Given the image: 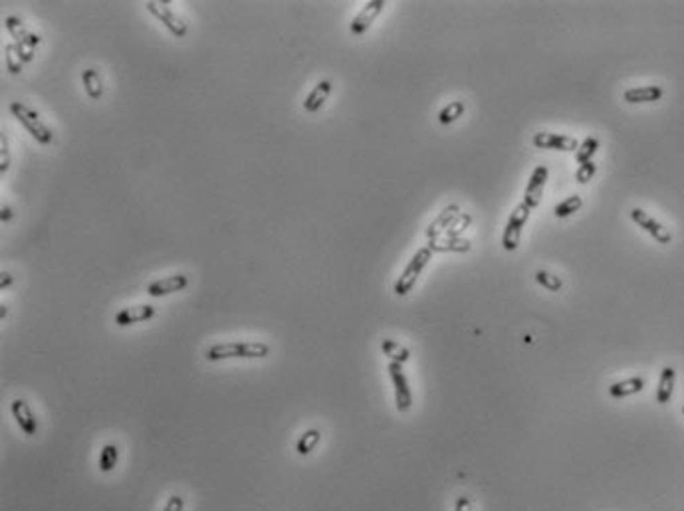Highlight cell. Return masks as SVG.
<instances>
[{
	"label": "cell",
	"mask_w": 684,
	"mask_h": 511,
	"mask_svg": "<svg viewBox=\"0 0 684 511\" xmlns=\"http://www.w3.org/2000/svg\"><path fill=\"white\" fill-rule=\"evenodd\" d=\"M599 149V139L597 137H587L583 139L580 143V149L575 151V161L583 165V162H589L593 159V155L597 153Z\"/></svg>",
	"instance_id": "cell-27"
},
{
	"label": "cell",
	"mask_w": 684,
	"mask_h": 511,
	"mask_svg": "<svg viewBox=\"0 0 684 511\" xmlns=\"http://www.w3.org/2000/svg\"><path fill=\"white\" fill-rule=\"evenodd\" d=\"M145 8H147L149 12L155 16L159 22H163L165 28L169 30L175 38H185V36H187V32H189L187 22H183V20H181V18L169 8V2L149 0L147 4H145Z\"/></svg>",
	"instance_id": "cell-6"
},
{
	"label": "cell",
	"mask_w": 684,
	"mask_h": 511,
	"mask_svg": "<svg viewBox=\"0 0 684 511\" xmlns=\"http://www.w3.org/2000/svg\"><path fill=\"white\" fill-rule=\"evenodd\" d=\"M4 26H6V30L10 32V36H12V38L16 40V44L24 42L30 34H32V32H30V30L24 26V22H22L18 16H6V20H4Z\"/></svg>",
	"instance_id": "cell-26"
},
{
	"label": "cell",
	"mask_w": 684,
	"mask_h": 511,
	"mask_svg": "<svg viewBox=\"0 0 684 511\" xmlns=\"http://www.w3.org/2000/svg\"><path fill=\"white\" fill-rule=\"evenodd\" d=\"M470 224H472V216H470L468 212H461V214L454 219V222L448 226V230L445 232V236L446 238H462V232H466V228H470Z\"/></svg>",
	"instance_id": "cell-28"
},
{
	"label": "cell",
	"mask_w": 684,
	"mask_h": 511,
	"mask_svg": "<svg viewBox=\"0 0 684 511\" xmlns=\"http://www.w3.org/2000/svg\"><path fill=\"white\" fill-rule=\"evenodd\" d=\"M535 281H537L542 288H546L548 292H560V290L564 288V279L560 278V276H553V274L546 272V270L535 272Z\"/></svg>",
	"instance_id": "cell-30"
},
{
	"label": "cell",
	"mask_w": 684,
	"mask_h": 511,
	"mask_svg": "<svg viewBox=\"0 0 684 511\" xmlns=\"http://www.w3.org/2000/svg\"><path fill=\"white\" fill-rule=\"evenodd\" d=\"M10 412H12V416H15L18 428H20L26 436L38 434V420H36V414L32 412L30 405L24 400V398H15V400L10 402Z\"/></svg>",
	"instance_id": "cell-11"
},
{
	"label": "cell",
	"mask_w": 684,
	"mask_h": 511,
	"mask_svg": "<svg viewBox=\"0 0 684 511\" xmlns=\"http://www.w3.org/2000/svg\"><path fill=\"white\" fill-rule=\"evenodd\" d=\"M595 173H597V165H595L593 161L583 162V165L577 167V171H575V180H577L580 185H587V183L595 176Z\"/></svg>",
	"instance_id": "cell-31"
},
{
	"label": "cell",
	"mask_w": 684,
	"mask_h": 511,
	"mask_svg": "<svg viewBox=\"0 0 684 511\" xmlns=\"http://www.w3.org/2000/svg\"><path fill=\"white\" fill-rule=\"evenodd\" d=\"M331 89H333V84H331L329 80H322V82H317V84L313 86L312 91L308 93V97L304 100V109H306L308 113H315V111H320V109L324 107V103L327 102V97H329Z\"/></svg>",
	"instance_id": "cell-15"
},
{
	"label": "cell",
	"mask_w": 684,
	"mask_h": 511,
	"mask_svg": "<svg viewBox=\"0 0 684 511\" xmlns=\"http://www.w3.org/2000/svg\"><path fill=\"white\" fill-rule=\"evenodd\" d=\"M431 258H432V252L429 246L416 250L415 254H413V258H411L409 263H407V268L403 270V274L399 276V279L395 281V288H393L395 295L405 297L407 293L415 288L416 279H418V276L423 274V270L427 268V263L431 262Z\"/></svg>",
	"instance_id": "cell-3"
},
{
	"label": "cell",
	"mask_w": 684,
	"mask_h": 511,
	"mask_svg": "<svg viewBox=\"0 0 684 511\" xmlns=\"http://www.w3.org/2000/svg\"><path fill=\"white\" fill-rule=\"evenodd\" d=\"M387 373L391 377V382H393V391H395V407L399 412H409L411 407H413V393H411V387H409V380H407V375L403 371L401 363H389L387 365Z\"/></svg>",
	"instance_id": "cell-5"
},
{
	"label": "cell",
	"mask_w": 684,
	"mask_h": 511,
	"mask_svg": "<svg viewBox=\"0 0 684 511\" xmlns=\"http://www.w3.org/2000/svg\"><path fill=\"white\" fill-rule=\"evenodd\" d=\"M82 82H84V89H86L89 100H100L104 95V82H102V75L95 68L84 70Z\"/></svg>",
	"instance_id": "cell-20"
},
{
	"label": "cell",
	"mask_w": 684,
	"mask_h": 511,
	"mask_svg": "<svg viewBox=\"0 0 684 511\" xmlns=\"http://www.w3.org/2000/svg\"><path fill=\"white\" fill-rule=\"evenodd\" d=\"M548 176H550V171H548L546 165L535 167L534 173L530 175V180L526 185V192H524V201L521 203L530 206L532 210L542 203V194H544V189H546Z\"/></svg>",
	"instance_id": "cell-10"
},
{
	"label": "cell",
	"mask_w": 684,
	"mask_h": 511,
	"mask_svg": "<svg viewBox=\"0 0 684 511\" xmlns=\"http://www.w3.org/2000/svg\"><path fill=\"white\" fill-rule=\"evenodd\" d=\"M268 355L270 347L262 341H228L208 347L205 359L210 363H216L226 359H266Z\"/></svg>",
	"instance_id": "cell-1"
},
{
	"label": "cell",
	"mask_w": 684,
	"mask_h": 511,
	"mask_svg": "<svg viewBox=\"0 0 684 511\" xmlns=\"http://www.w3.org/2000/svg\"><path fill=\"white\" fill-rule=\"evenodd\" d=\"M530 212H532V208L528 205H524V203L514 206L510 219L506 222L504 232H502V246H504L506 252H514V250L520 246L521 230H524L526 222L530 219Z\"/></svg>",
	"instance_id": "cell-4"
},
{
	"label": "cell",
	"mask_w": 684,
	"mask_h": 511,
	"mask_svg": "<svg viewBox=\"0 0 684 511\" xmlns=\"http://www.w3.org/2000/svg\"><path fill=\"white\" fill-rule=\"evenodd\" d=\"M381 351H383V355L385 357H389L393 363H407L409 359H411V351L407 349V347H403L401 343H397V341H393V339H383L381 341Z\"/></svg>",
	"instance_id": "cell-21"
},
{
	"label": "cell",
	"mask_w": 684,
	"mask_h": 511,
	"mask_svg": "<svg viewBox=\"0 0 684 511\" xmlns=\"http://www.w3.org/2000/svg\"><path fill=\"white\" fill-rule=\"evenodd\" d=\"M665 95L660 86H640V88H631L623 93V100L627 103H653L658 102Z\"/></svg>",
	"instance_id": "cell-16"
},
{
	"label": "cell",
	"mask_w": 684,
	"mask_h": 511,
	"mask_svg": "<svg viewBox=\"0 0 684 511\" xmlns=\"http://www.w3.org/2000/svg\"><path fill=\"white\" fill-rule=\"evenodd\" d=\"M10 113L26 127V131L40 143V145H50L54 135L50 131V127L46 125L44 121L40 119L38 111H34L32 107H28L26 103L12 102L10 103Z\"/></svg>",
	"instance_id": "cell-2"
},
{
	"label": "cell",
	"mask_w": 684,
	"mask_h": 511,
	"mask_svg": "<svg viewBox=\"0 0 684 511\" xmlns=\"http://www.w3.org/2000/svg\"><path fill=\"white\" fill-rule=\"evenodd\" d=\"M532 143H534L537 149H551V151H564V153H571V151H577V149H580L577 139H573V137H569V135L550 133V131L535 133Z\"/></svg>",
	"instance_id": "cell-9"
},
{
	"label": "cell",
	"mask_w": 684,
	"mask_h": 511,
	"mask_svg": "<svg viewBox=\"0 0 684 511\" xmlns=\"http://www.w3.org/2000/svg\"><path fill=\"white\" fill-rule=\"evenodd\" d=\"M581 206H583V198H581L580 194H571V196L564 198L560 205L553 208V214L557 219H569V216H573L580 210Z\"/></svg>",
	"instance_id": "cell-24"
},
{
	"label": "cell",
	"mask_w": 684,
	"mask_h": 511,
	"mask_svg": "<svg viewBox=\"0 0 684 511\" xmlns=\"http://www.w3.org/2000/svg\"><path fill=\"white\" fill-rule=\"evenodd\" d=\"M461 214V206L459 205H448L446 208H443V212L432 220L427 228V238L432 240V238H441V234H445L448 230V226L454 222V219Z\"/></svg>",
	"instance_id": "cell-14"
},
{
	"label": "cell",
	"mask_w": 684,
	"mask_h": 511,
	"mask_svg": "<svg viewBox=\"0 0 684 511\" xmlns=\"http://www.w3.org/2000/svg\"><path fill=\"white\" fill-rule=\"evenodd\" d=\"M674 382H676V371L672 366H665L658 377V387H656V402L667 405L672 393H674Z\"/></svg>",
	"instance_id": "cell-17"
},
{
	"label": "cell",
	"mask_w": 684,
	"mask_h": 511,
	"mask_svg": "<svg viewBox=\"0 0 684 511\" xmlns=\"http://www.w3.org/2000/svg\"><path fill=\"white\" fill-rule=\"evenodd\" d=\"M454 511H472V501L468 496H459L454 501Z\"/></svg>",
	"instance_id": "cell-34"
},
{
	"label": "cell",
	"mask_w": 684,
	"mask_h": 511,
	"mask_svg": "<svg viewBox=\"0 0 684 511\" xmlns=\"http://www.w3.org/2000/svg\"><path fill=\"white\" fill-rule=\"evenodd\" d=\"M320 442H322V432H320L317 428H310V430H306V432L299 436V440H297L296 452L299 454V456H308V454H312L313 450L317 448Z\"/></svg>",
	"instance_id": "cell-22"
},
{
	"label": "cell",
	"mask_w": 684,
	"mask_h": 511,
	"mask_svg": "<svg viewBox=\"0 0 684 511\" xmlns=\"http://www.w3.org/2000/svg\"><path fill=\"white\" fill-rule=\"evenodd\" d=\"M12 281H15V278L8 272H2L0 274V290H8L12 286Z\"/></svg>",
	"instance_id": "cell-35"
},
{
	"label": "cell",
	"mask_w": 684,
	"mask_h": 511,
	"mask_svg": "<svg viewBox=\"0 0 684 511\" xmlns=\"http://www.w3.org/2000/svg\"><path fill=\"white\" fill-rule=\"evenodd\" d=\"M183 510H185V499H183V496H178V494H173V496L169 497L163 508V511H183Z\"/></svg>",
	"instance_id": "cell-33"
},
{
	"label": "cell",
	"mask_w": 684,
	"mask_h": 511,
	"mask_svg": "<svg viewBox=\"0 0 684 511\" xmlns=\"http://www.w3.org/2000/svg\"><path fill=\"white\" fill-rule=\"evenodd\" d=\"M429 248L431 252H459V254H464V252H470L472 244L466 240V238H432L429 240Z\"/></svg>",
	"instance_id": "cell-18"
},
{
	"label": "cell",
	"mask_w": 684,
	"mask_h": 511,
	"mask_svg": "<svg viewBox=\"0 0 684 511\" xmlns=\"http://www.w3.org/2000/svg\"><path fill=\"white\" fill-rule=\"evenodd\" d=\"M645 389V379L643 377H631V379L613 382L609 387V396L613 398H627L640 393Z\"/></svg>",
	"instance_id": "cell-19"
},
{
	"label": "cell",
	"mask_w": 684,
	"mask_h": 511,
	"mask_svg": "<svg viewBox=\"0 0 684 511\" xmlns=\"http://www.w3.org/2000/svg\"><path fill=\"white\" fill-rule=\"evenodd\" d=\"M118 462H119V450H118V446L115 444H105L104 448H102V452H100V458H98V467L104 472V474H109V472H113L115 470V466H118Z\"/></svg>",
	"instance_id": "cell-23"
},
{
	"label": "cell",
	"mask_w": 684,
	"mask_h": 511,
	"mask_svg": "<svg viewBox=\"0 0 684 511\" xmlns=\"http://www.w3.org/2000/svg\"><path fill=\"white\" fill-rule=\"evenodd\" d=\"M157 313V309L153 306H131V307H123L121 311L115 313V325L119 327H129V325H135V323H143L153 319Z\"/></svg>",
	"instance_id": "cell-13"
},
{
	"label": "cell",
	"mask_w": 684,
	"mask_h": 511,
	"mask_svg": "<svg viewBox=\"0 0 684 511\" xmlns=\"http://www.w3.org/2000/svg\"><path fill=\"white\" fill-rule=\"evenodd\" d=\"M10 147H8V137L2 135V141H0V175H4L10 167Z\"/></svg>",
	"instance_id": "cell-32"
},
{
	"label": "cell",
	"mask_w": 684,
	"mask_h": 511,
	"mask_svg": "<svg viewBox=\"0 0 684 511\" xmlns=\"http://www.w3.org/2000/svg\"><path fill=\"white\" fill-rule=\"evenodd\" d=\"M629 216H631V220H633L639 228H643L649 236H653L658 244H670V242H672V232H670L669 228H667L665 224H660L658 220H654L653 216H651L649 212H645L643 208H631Z\"/></svg>",
	"instance_id": "cell-7"
},
{
	"label": "cell",
	"mask_w": 684,
	"mask_h": 511,
	"mask_svg": "<svg viewBox=\"0 0 684 511\" xmlns=\"http://www.w3.org/2000/svg\"><path fill=\"white\" fill-rule=\"evenodd\" d=\"M189 286V276L185 274H177V276H167V278L151 281L147 286V295L151 297H165L171 293L183 292Z\"/></svg>",
	"instance_id": "cell-12"
},
{
	"label": "cell",
	"mask_w": 684,
	"mask_h": 511,
	"mask_svg": "<svg viewBox=\"0 0 684 511\" xmlns=\"http://www.w3.org/2000/svg\"><path fill=\"white\" fill-rule=\"evenodd\" d=\"M466 111V105L462 102H450L448 105H445L441 111H438V123L441 125H450L454 123L459 117H462V113Z\"/></svg>",
	"instance_id": "cell-25"
},
{
	"label": "cell",
	"mask_w": 684,
	"mask_h": 511,
	"mask_svg": "<svg viewBox=\"0 0 684 511\" xmlns=\"http://www.w3.org/2000/svg\"><path fill=\"white\" fill-rule=\"evenodd\" d=\"M683 414H684V407H683Z\"/></svg>",
	"instance_id": "cell-38"
},
{
	"label": "cell",
	"mask_w": 684,
	"mask_h": 511,
	"mask_svg": "<svg viewBox=\"0 0 684 511\" xmlns=\"http://www.w3.org/2000/svg\"><path fill=\"white\" fill-rule=\"evenodd\" d=\"M12 216H15V212H12V208H10V206H2V208H0V220H2V222L10 220Z\"/></svg>",
	"instance_id": "cell-36"
},
{
	"label": "cell",
	"mask_w": 684,
	"mask_h": 511,
	"mask_svg": "<svg viewBox=\"0 0 684 511\" xmlns=\"http://www.w3.org/2000/svg\"><path fill=\"white\" fill-rule=\"evenodd\" d=\"M6 313H8V307L2 304V306H0V319H4V317H6Z\"/></svg>",
	"instance_id": "cell-37"
},
{
	"label": "cell",
	"mask_w": 684,
	"mask_h": 511,
	"mask_svg": "<svg viewBox=\"0 0 684 511\" xmlns=\"http://www.w3.org/2000/svg\"><path fill=\"white\" fill-rule=\"evenodd\" d=\"M4 62H6V70L12 73V75H18V73L22 72L24 62H22L18 50H16V44H8L4 48Z\"/></svg>",
	"instance_id": "cell-29"
},
{
	"label": "cell",
	"mask_w": 684,
	"mask_h": 511,
	"mask_svg": "<svg viewBox=\"0 0 684 511\" xmlns=\"http://www.w3.org/2000/svg\"><path fill=\"white\" fill-rule=\"evenodd\" d=\"M387 6L385 0H369L363 4V8L359 10V15L351 20L349 24V32L353 36H363L367 30L371 28V24L377 20V16L383 12V8Z\"/></svg>",
	"instance_id": "cell-8"
}]
</instances>
